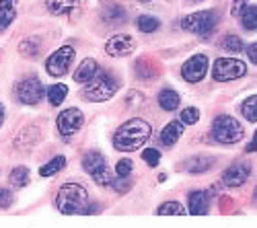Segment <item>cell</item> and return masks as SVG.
I'll list each match as a JSON object with an SVG mask.
<instances>
[{"instance_id": "f546056e", "label": "cell", "mask_w": 257, "mask_h": 228, "mask_svg": "<svg viewBox=\"0 0 257 228\" xmlns=\"http://www.w3.org/2000/svg\"><path fill=\"white\" fill-rule=\"evenodd\" d=\"M19 52L27 58H35L39 54V41L37 39H25L23 44L19 46Z\"/></svg>"}, {"instance_id": "4dcf8cb0", "label": "cell", "mask_w": 257, "mask_h": 228, "mask_svg": "<svg viewBox=\"0 0 257 228\" xmlns=\"http://www.w3.org/2000/svg\"><path fill=\"white\" fill-rule=\"evenodd\" d=\"M142 158L146 160L148 167H159V162H161V152L157 148H146L142 150Z\"/></svg>"}, {"instance_id": "9a60e30c", "label": "cell", "mask_w": 257, "mask_h": 228, "mask_svg": "<svg viewBox=\"0 0 257 228\" xmlns=\"http://www.w3.org/2000/svg\"><path fill=\"white\" fill-rule=\"evenodd\" d=\"M189 214L191 216H204L210 210V193L208 191H191L187 197Z\"/></svg>"}, {"instance_id": "8d00e7d4", "label": "cell", "mask_w": 257, "mask_h": 228, "mask_svg": "<svg viewBox=\"0 0 257 228\" xmlns=\"http://www.w3.org/2000/svg\"><path fill=\"white\" fill-rule=\"evenodd\" d=\"M247 56H249V60L253 62V64H257V44H251L247 48Z\"/></svg>"}, {"instance_id": "f1b7e54d", "label": "cell", "mask_w": 257, "mask_h": 228, "mask_svg": "<svg viewBox=\"0 0 257 228\" xmlns=\"http://www.w3.org/2000/svg\"><path fill=\"white\" fill-rule=\"evenodd\" d=\"M224 50L226 52H243L245 50V44H243V39H241V35H234V33H230V35H226L224 37Z\"/></svg>"}, {"instance_id": "e0dca14e", "label": "cell", "mask_w": 257, "mask_h": 228, "mask_svg": "<svg viewBox=\"0 0 257 228\" xmlns=\"http://www.w3.org/2000/svg\"><path fill=\"white\" fill-rule=\"evenodd\" d=\"M183 134V121H171L161 132V144L163 146H173Z\"/></svg>"}, {"instance_id": "7a4b0ae2", "label": "cell", "mask_w": 257, "mask_h": 228, "mask_svg": "<svg viewBox=\"0 0 257 228\" xmlns=\"http://www.w3.org/2000/svg\"><path fill=\"white\" fill-rule=\"evenodd\" d=\"M56 205L66 216L84 214V210L89 205V193L78 183H66V185H62L56 195Z\"/></svg>"}, {"instance_id": "4fadbf2b", "label": "cell", "mask_w": 257, "mask_h": 228, "mask_svg": "<svg viewBox=\"0 0 257 228\" xmlns=\"http://www.w3.org/2000/svg\"><path fill=\"white\" fill-rule=\"evenodd\" d=\"M249 175H251L249 164H245V162L232 164V167H228L222 173V185H226V187H241V185H245V181L249 179Z\"/></svg>"}, {"instance_id": "8992f818", "label": "cell", "mask_w": 257, "mask_h": 228, "mask_svg": "<svg viewBox=\"0 0 257 228\" xmlns=\"http://www.w3.org/2000/svg\"><path fill=\"white\" fill-rule=\"evenodd\" d=\"M245 74H247V64L237 58H218L212 68V76L216 82H230Z\"/></svg>"}, {"instance_id": "9c48e42d", "label": "cell", "mask_w": 257, "mask_h": 228, "mask_svg": "<svg viewBox=\"0 0 257 228\" xmlns=\"http://www.w3.org/2000/svg\"><path fill=\"white\" fill-rule=\"evenodd\" d=\"M72 60H74V48L72 46H62L46 62L48 74H52V76H64V74L68 72V68L72 66Z\"/></svg>"}, {"instance_id": "ab89813d", "label": "cell", "mask_w": 257, "mask_h": 228, "mask_svg": "<svg viewBox=\"0 0 257 228\" xmlns=\"http://www.w3.org/2000/svg\"><path fill=\"white\" fill-rule=\"evenodd\" d=\"M189 5H198V3H204V0H187Z\"/></svg>"}, {"instance_id": "2e32d148", "label": "cell", "mask_w": 257, "mask_h": 228, "mask_svg": "<svg viewBox=\"0 0 257 228\" xmlns=\"http://www.w3.org/2000/svg\"><path fill=\"white\" fill-rule=\"evenodd\" d=\"M97 70H99V68H97V60L87 58V60H82V62H80V66L76 68V72H74V80L80 82V85H84V82H91V80L95 78Z\"/></svg>"}, {"instance_id": "5bb4252c", "label": "cell", "mask_w": 257, "mask_h": 228, "mask_svg": "<svg viewBox=\"0 0 257 228\" xmlns=\"http://www.w3.org/2000/svg\"><path fill=\"white\" fill-rule=\"evenodd\" d=\"M46 9L56 17H74L80 9V0H44Z\"/></svg>"}, {"instance_id": "b9f144b4", "label": "cell", "mask_w": 257, "mask_h": 228, "mask_svg": "<svg viewBox=\"0 0 257 228\" xmlns=\"http://www.w3.org/2000/svg\"><path fill=\"white\" fill-rule=\"evenodd\" d=\"M255 199H257V189H255Z\"/></svg>"}, {"instance_id": "484cf974", "label": "cell", "mask_w": 257, "mask_h": 228, "mask_svg": "<svg viewBox=\"0 0 257 228\" xmlns=\"http://www.w3.org/2000/svg\"><path fill=\"white\" fill-rule=\"evenodd\" d=\"M66 95H68V87L66 85H52L48 89V101L52 103L54 107H58L60 103L66 99Z\"/></svg>"}, {"instance_id": "d6986e66", "label": "cell", "mask_w": 257, "mask_h": 228, "mask_svg": "<svg viewBox=\"0 0 257 228\" xmlns=\"http://www.w3.org/2000/svg\"><path fill=\"white\" fill-rule=\"evenodd\" d=\"M103 21H105V23H109V25H121V23H125V21H127V13L119 5H111L109 9H105Z\"/></svg>"}, {"instance_id": "83f0119b", "label": "cell", "mask_w": 257, "mask_h": 228, "mask_svg": "<svg viewBox=\"0 0 257 228\" xmlns=\"http://www.w3.org/2000/svg\"><path fill=\"white\" fill-rule=\"evenodd\" d=\"M138 29L142 31V33H155L159 27H161V23H159V19H155V17H151V15H142V17H138Z\"/></svg>"}, {"instance_id": "6da1fadb", "label": "cell", "mask_w": 257, "mask_h": 228, "mask_svg": "<svg viewBox=\"0 0 257 228\" xmlns=\"http://www.w3.org/2000/svg\"><path fill=\"white\" fill-rule=\"evenodd\" d=\"M151 123L134 117V119H127L123 126L117 128L115 136H113V146L119 152H134L138 148H142L144 144L151 140Z\"/></svg>"}, {"instance_id": "ac0fdd59", "label": "cell", "mask_w": 257, "mask_h": 228, "mask_svg": "<svg viewBox=\"0 0 257 228\" xmlns=\"http://www.w3.org/2000/svg\"><path fill=\"white\" fill-rule=\"evenodd\" d=\"M17 17V0H0V31L11 27Z\"/></svg>"}, {"instance_id": "603a6c76", "label": "cell", "mask_w": 257, "mask_h": 228, "mask_svg": "<svg viewBox=\"0 0 257 228\" xmlns=\"http://www.w3.org/2000/svg\"><path fill=\"white\" fill-rule=\"evenodd\" d=\"M241 115L247 121H257V95H251L241 103Z\"/></svg>"}, {"instance_id": "f35d334b", "label": "cell", "mask_w": 257, "mask_h": 228, "mask_svg": "<svg viewBox=\"0 0 257 228\" xmlns=\"http://www.w3.org/2000/svg\"><path fill=\"white\" fill-rule=\"evenodd\" d=\"M3 121H5V107H3V103H0V126H3Z\"/></svg>"}, {"instance_id": "4316f807", "label": "cell", "mask_w": 257, "mask_h": 228, "mask_svg": "<svg viewBox=\"0 0 257 228\" xmlns=\"http://www.w3.org/2000/svg\"><path fill=\"white\" fill-rule=\"evenodd\" d=\"M241 25L247 31H257V7H247L241 13Z\"/></svg>"}, {"instance_id": "7c38bea8", "label": "cell", "mask_w": 257, "mask_h": 228, "mask_svg": "<svg viewBox=\"0 0 257 228\" xmlns=\"http://www.w3.org/2000/svg\"><path fill=\"white\" fill-rule=\"evenodd\" d=\"M134 48H136L134 37L125 35V33H117V35L109 37V41L105 44V52L111 58H125L134 52Z\"/></svg>"}, {"instance_id": "3957f363", "label": "cell", "mask_w": 257, "mask_h": 228, "mask_svg": "<svg viewBox=\"0 0 257 228\" xmlns=\"http://www.w3.org/2000/svg\"><path fill=\"white\" fill-rule=\"evenodd\" d=\"M212 136L220 144H237L245 136V130L237 117L218 115L212 123Z\"/></svg>"}, {"instance_id": "ffe728a7", "label": "cell", "mask_w": 257, "mask_h": 228, "mask_svg": "<svg viewBox=\"0 0 257 228\" xmlns=\"http://www.w3.org/2000/svg\"><path fill=\"white\" fill-rule=\"evenodd\" d=\"M159 105L165 111H175L179 107V95L173 89H163L159 93Z\"/></svg>"}, {"instance_id": "ba28073f", "label": "cell", "mask_w": 257, "mask_h": 228, "mask_svg": "<svg viewBox=\"0 0 257 228\" xmlns=\"http://www.w3.org/2000/svg\"><path fill=\"white\" fill-rule=\"evenodd\" d=\"M17 97L21 103L25 105H37V103L44 99V85L37 76H25L17 82Z\"/></svg>"}, {"instance_id": "74e56055", "label": "cell", "mask_w": 257, "mask_h": 228, "mask_svg": "<svg viewBox=\"0 0 257 228\" xmlns=\"http://www.w3.org/2000/svg\"><path fill=\"white\" fill-rule=\"evenodd\" d=\"M247 152H257V134H255L253 140L247 144Z\"/></svg>"}, {"instance_id": "d6a6232c", "label": "cell", "mask_w": 257, "mask_h": 228, "mask_svg": "<svg viewBox=\"0 0 257 228\" xmlns=\"http://www.w3.org/2000/svg\"><path fill=\"white\" fill-rule=\"evenodd\" d=\"M111 187H113L117 193H125V191L132 189V179H130V177H119L117 181L111 183Z\"/></svg>"}, {"instance_id": "836d02e7", "label": "cell", "mask_w": 257, "mask_h": 228, "mask_svg": "<svg viewBox=\"0 0 257 228\" xmlns=\"http://www.w3.org/2000/svg\"><path fill=\"white\" fill-rule=\"evenodd\" d=\"M132 160L130 158H121L119 162H117V167H115V171H117V175L119 177H130V173H132Z\"/></svg>"}, {"instance_id": "1f68e13d", "label": "cell", "mask_w": 257, "mask_h": 228, "mask_svg": "<svg viewBox=\"0 0 257 228\" xmlns=\"http://www.w3.org/2000/svg\"><path fill=\"white\" fill-rule=\"evenodd\" d=\"M181 121L183 123H189V126H191V123H198V119H200V111L196 109V107H185L183 111H181Z\"/></svg>"}, {"instance_id": "30bf717a", "label": "cell", "mask_w": 257, "mask_h": 228, "mask_svg": "<svg viewBox=\"0 0 257 228\" xmlns=\"http://www.w3.org/2000/svg\"><path fill=\"white\" fill-rule=\"evenodd\" d=\"M208 66H210V60L206 54H196L191 56L185 64L181 66V76L185 82H191V85H196V82H200L206 72H208Z\"/></svg>"}, {"instance_id": "e575fe53", "label": "cell", "mask_w": 257, "mask_h": 228, "mask_svg": "<svg viewBox=\"0 0 257 228\" xmlns=\"http://www.w3.org/2000/svg\"><path fill=\"white\" fill-rule=\"evenodd\" d=\"M11 203H13V193H11V189L0 187V210L11 208Z\"/></svg>"}, {"instance_id": "7402d4cb", "label": "cell", "mask_w": 257, "mask_h": 228, "mask_svg": "<svg viewBox=\"0 0 257 228\" xmlns=\"http://www.w3.org/2000/svg\"><path fill=\"white\" fill-rule=\"evenodd\" d=\"M64 167H66V158H64V156H54L50 162H46L44 167L39 169V175L41 177H52V175L60 173Z\"/></svg>"}, {"instance_id": "44dd1931", "label": "cell", "mask_w": 257, "mask_h": 228, "mask_svg": "<svg viewBox=\"0 0 257 228\" xmlns=\"http://www.w3.org/2000/svg\"><path fill=\"white\" fill-rule=\"evenodd\" d=\"M185 164H187V171L189 173H204V171H210L212 169L214 158L212 156H194L191 160H187Z\"/></svg>"}, {"instance_id": "52a82bcc", "label": "cell", "mask_w": 257, "mask_h": 228, "mask_svg": "<svg viewBox=\"0 0 257 228\" xmlns=\"http://www.w3.org/2000/svg\"><path fill=\"white\" fill-rule=\"evenodd\" d=\"M82 169L87 171L99 185H103V187H107V185H111L113 179H111V173L109 169H107V160L101 152L97 150H91L82 156Z\"/></svg>"}, {"instance_id": "d4e9b609", "label": "cell", "mask_w": 257, "mask_h": 228, "mask_svg": "<svg viewBox=\"0 0 257 228\" xmlns=\"http://www.w3.org/2000/svg\"><path fill=\"white\" fill-rule=\"evenodd\" d=\"M159 216H185V208L179 201H165L157 210Z\"/></svg>"}, {"instance_id": "5b68a950", "label": "cell", "mask_w": 257, "mask_h": 228, "mask_svg": "<svg viewBox=\"0 0 257 228\" xmlns=\"http://www.w3.org/2000/svg\"><path fill=\"white\" fill-rule=\"evenodd\" d=\"M117 89L119 85L111 74H99L84 89V99H89L93 103H103V101H109L117 93Z\"/></svg>"}, {"instance_id": "277c9868", "label": "cell", "mask_w": 257, "mask_h": 228, "mask_svg": "<svg viewBox=\"0 0 257 228\" xmlns=\"http://www.w3.org/2000/svg\"><path fill=\"white\" fill-rule=\"evenodd\" d=\"M216 25H218V13L216 11H198L194 15H187L181 21L183 31H189V33L200 35V37L212 35Z\"/></svg>"}, {"instance_id": "60d3db41", "label": "cell", "mask_w": 257, "mask_h": 228, "mask_svg": "<svg viewBox=\"0 0 257 228\" xmlns=\"http://www.w3.org/2000/svg\"><path fill=\"white\" fill-rule=\"evenodd\" d=\"M140 3H153V0H140Z\"/></svg>"}, {"instance_id": "cb8c5ba5", "label": "cell", "mask_w": 257, "mask_h": 228, "mask_svg": "<svg viewBox=\"0 0 257 228\" xmlns=\"http://www.w3.org/2000/svg\"><path fill=\"white\" fill-rule=\"evenodd\" d=\"M9 183L13 185V187H25V185L29 183V169L27 167L13 169L11 175H9Z\"/></svg>"}, {"instance_id": "8fae6325", "label": "cell", "mask_w": 257, "mask_h": 228, "mask_svg": "<svg viewBox=\"0 0 257 228\" xmlns=\"http://www.w3.org/2000/svg\"><path fill=\"white\" fill-rule=\"evenodd\" d=\"M82 123H84V115L80 109L76 107H70V109H64L58 119H56V126H58V132L62 136H74L80 128H82Z\"/></svg>"}, {"instance_id": "d590c367", "label": "cell", "mask_w": 257, "mask_h": 228, "mask_svg": "<svg viewBox=\"0 0 257 228\" xmlns=\"http://www.w3.org/2000/svg\"><path fill=\"white\" fill-rule=\"evenodd\" d=\"M249 0H232V7H230V15L232 17H241V13L247 9Z\"/></svg>"}]
</instances>
